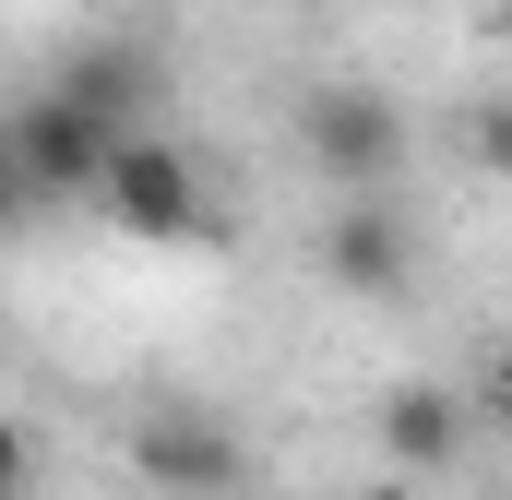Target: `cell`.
<instances>
[{"label":"cell","instance_id":"cell-1","mask_svg":"<svg viewBox=\"0 0 512 500\" xmlns=\"http://www.w3.org/2000/svg\"><path fill=\"white\" fill-rule=\"evenodd\" d=\"M298 155H310V179H334L346 203H370L405 179V155H417V131L393 108L382 84H310L298 96Z\"/></svg>","mask_w":512,"mask_h":500},{"label":"cell","instance_id":"cell-2","mask_svg":"<svg viewBox=\"0 0 512 500\" xmlns=\"http://www.w3.org/2000/svg\"><path fill=\"white\" fill-rule=\"evenodd\" d=\"M108 227L120 239H143V250H167V239H203L215 227V203H203V167L167 143V131H131L120 155H108Z\"/></svg>","mask_w":512,"mask_h":500},{"label":"cell","instance_id":"cell-3","mask_svg":"<svg viewBox=\"0 0 512 500\" xmlns=\"http://www.w3.org/2000/svg\"><path fill=\"white\" fill-rule=\"evenodd\" d=\"M12 143H24L36 203H96V191H108V155H120L131 131H108L84 96H60V84H36V96L12 108Z\"/></svg>","mask_w":512,"mask_h":500},{"label":"cell","instance_id":"cell-4","mask_svg":"<svg viewBox=\"0 0 512 500\" xmlns=\"http://www.w3.org/2000/svg\"><path fill=\"white\" fill-rule=\"evenodd\" d=\"M131 465H143V489H167V500H239V477H251L239 429L203 417V405H155L131 429Z\"/></svg>","mask_w":512,"mask_h":500},{"label":"cell","instance_id":"cell-5","mask_svg":"<svg viewBox=\"0 0 512 500\" xmlns=\"http://www.w3.org/2000/svg\"><path fill=\"white\" fill-rule=\"evenodd\" d=\"M322 286H346V298H405L417 286V215L370 191V203H334L322 215Z\"/></svg>","mask_w":512,"mask_h":500},{"label":"cell","instance_id":"cell-6","mask_svg":"<svg viewBox=\"0 0 512 500\" xmlns=\"http://www.w3.org/2000/svg\"><path fill=\"white\" fill-rule=\"evenodd\" d=\"M48 84H60V96H84L108 131H155V120H143V108H155V48H120V36H96V48H72Z\"/></svg>","mask_w":512,"mask_h":500},{"label":"cell","instance_id":"cell-7","mask_svg":"<svg viewBox=\"0 0 512 500\" xmlns=\"http://www.w3.org/2000/svg\"><path fill=\"white\" fill-rule=\"evenodd\" d=\"M382 453L417 465V477H441V465L465 453V393H441V381H393V393H382Z\"/></svg>","mask_w":512,"mask_h":500},{"label":"cell","instance_id":"cell-8","mask_svg":"<svg viewBox=\"0 0 512 500\" xmlns=\"http://www.w3.org/2000/svg\"><path fill=\"white\" fill-rule=\"evenodd\" d=\"M465 155H477L489 179H512V96H489V108L465 120Z\"/></svg>","mask_w":512,"mask_h":500},{"label":"cell","instance_id":"cell-9","mask_svg":"<svg viewBox=\"0 0 512 500\" xmlns=\"http://www.w3.org/2000/svg\"><path fill=\"white\" fill-rule=\"evenodd\" d=\"M24 215H36V179H24V143L0 120V227H24Z\"/></svg>","mask_w":512,"mask_h":500},{"label":"cell","instance_id":"cell-10","mask_svg":"<svg viewBox=\"0 0 512 500\" xmlns=\"http://www.w3.org/2000/svg\"><path fill=\"white\" fill-rule=\"evenodd\" d=\"M36 489V441H24V417H0V500Z\"/></svg>","mask_w":512,"mask_h":500},{"label":"cell","instance_id":"cell-11","mask_svg":"<svg viewBox=\"0 0 512 500\" xmlns=\"http://www.w3.org/2000/svg\"><path fill=\"white\" fill-rule=\"evenodd\" d=\"M501 417H512V358H501Z\"/></svg>","mask_w":512,"mask_h":500},{"label":"cell","instance_id":"cell-12","mask_svg":"<svg viewBox=\"0 0 512 500\" xmlns=\"http://www.w3.org/2000/svg\"><path fill=\"white\" fill-rule=\"evenodd\" d=\"M489 12H501V24H512V0H489Z\"/></svg>","mask_w":512,"mask_h":500}]
</instances>
